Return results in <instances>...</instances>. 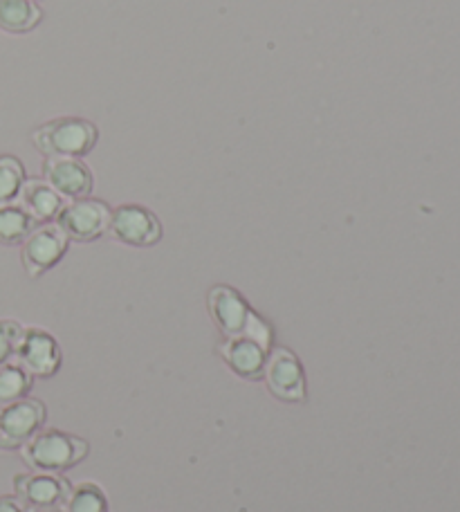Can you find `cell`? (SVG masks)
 <instances>
[{
    "mask_svg": "<svg viewBox=\"0 0 460 512\" xmlns=\"http://www.w3.org/2000/svg\"><path fill=\"white\" fill-rule=\"evenodd\" d=\"M209 313L225 337H254L265 346L272 344L270 326L254 313L243 295L229 286H216L209 292Z\"/></svg>",
    "mask_w": 460,
    "mask_h": 512,
    "instance_id": "obj_3",
    "label": "cell"
},
{
    "mask_svg": "<svg viewBox=\"0 0 460 512\" xmlns=\"http://www.w3.org/2000/svg\"><path fill=\"white\" fill-rule=\"evenodd\" d=\"M25 167L14 155H0V205H12L25 185Z\"/></svg>",
    "mask_w": 460,
    "mask_h": 512,
    "instance_id": "obj_17",
    "label": "cell"
},
{
    "mask_svg": "<svg viewBox=\"0 0 460 512\" xmlns=\"http://www.w3.org/2000/svg\"><path fill=\"white\" fill-rule=\"evenodd\" d=\"M34 3H39V0H34Z\"/></svg>",
    "mask_w": 460,
    "mask_h": 512,
    "instance_id": "obj_22",
    "label": "cell"
},
{
    "mask_svg": "<svg viewBox=\"0 0 460 512\" xmlns=\"http://www.w3.org/2000/svg\"><path fill=\"white\" fill-rule=\"evenodd\" d=\"M108 232L113 239L131 248H151L162 239V223L151 209L142 205H122L110 212Z\"/></svg>",
    "mask_w": 460,
    "mask_h": 512,
    "instance_id": "obj_6",
    "label": "cell"
},
{
    "mask_svg": "<svg viewBox=\"0 0 460 512\" xmlns=\"http://www.w3.org/2000/svg\"><path fill=\"white\" fill-rule=\"evenodd\" d=\"M48 411L36 398H21L0 407V450L12 452L36 436L45 427Z\"/></svg>",
    "mask_w": 460,
    "mask_h": 512,
    "instance_id": "obj_5",
    "label": "cell"
},
{
    "mask_svg": "<svg viewBox=\"0 0 460 512\" xmlns=\"http://www.w3.org/2000/svg\"><path fill=\"white\" fill-rule=\"evenodd\" d=\"M36 227L39 223L18 203L0 205V245H7V248L21 245Z\"/></svg>",
    "mask_w": 460,
    "mask_h": 512,
    "instance_id": "obj_15",
    "label": "cell"
},
{
    "mask_svg": "<svg viewBox=\"0 0 460 512\" xmlns=\"http://www.w3.org/2000/svg\"><path fill=\"white\" fill-rule=\"evenodd\" d=\"M61 512H108L104 490L90 481L79 483L77 488H72L66 504L61 506Z\"/></svg>",
    "mask_w": 460,
    "mask_h": 512,
    "instance_id": "obj_18",
    "label": "cell"
},
{
    "mask_svg": "<svg viewBox=\"0 0 460 512\" xmlns=\"http://www.w3.org/2000/svg\"><path fill=\"white\" fill-rule=\"evenodd\" d=\"M61 346L43 328H25L21 344L16 349V364L32 378H52L61 367Z\"/></svg>",
    "mask_w": 460,
    "mask_h": 512,
    "instance_id": "obj_10",
    "label": "cell"
},
{
    "mask_svg": "<svg viewBox=\"0 0 460 512\" xmlns=\"http://www.w3.org/2000/svg\"><path fill=\"white\" fill-rule=\"evenodd\" d=\"M23 331L25 328L14 319H0V367H5L16 358Z\"/></svg>",
    "mask_w": 460,
    "mask_h": 512,
    "instance_id": "obj_19",
    "label": "cell"
},
{
    "mask_svg": "<svg viewBox=\"0 0 460 512\" xmlns=\"http://www.w3.org/2000/svg\"><path fill=\"white\" fill-rule=\"evenodd\" d=\"M263 378L274 398L285 402H303L308 396L303 364L288 349H272L268 353Z\"/></svg>",
    "mask_w": 460,
    "mask_h": 512,
    "instance_id": "obj_8",
    "label": "cell"
},
{
    "mask_svg": "<svg viewBox=\"0 0 460 512\" xmlns=\"http://www.w3.org/2000/svg\"><path fill=\"white\" fill-rule=\"evenodd\" d=\"M110 209L104 200L81 198L63 205L57 216V227L68 236V241L92 243L108 232Z\"/></svg>",
    "mask_w": 460,
    "mask_h": 512,
    "instance_id": "obj_4",
    "label": "cell"
},
{
    "mask_svg": "<svg viewBox=\"0 0 460 512\" xmlns=\"http://www.w3.org/2000/svg\"><path fill=\"white\" fill-rule=\"evenodd\" d=\"M32 384L34 378L21 367V364L9 362L5 367H0V407L27 398V393L32 391Z\"/></svg>",
    "mask_w": 460,
    "mask_h": 512,
    "instance_id": "obj_16",
    "label": "cell"
},
{
    "mask_svg": "<svg viewBox=\"0 0 460 512\" xmlns=\"http://www.w3.org/2000/svg\"><path fill=\"white\" fill-rule=\"evenodd\" d=\"M43 180L68 203L90 198L95 187V176L81 158H48L43 164Z\"/></svg>",
    "mask_w": 460,
    "mask_h": 512,
    "instance_id": "obj_11",
    "label": "cell"
},
{
    "mask_svg": "<svg viewBox=\"0 0 460 512\" xmlns=\"http://www.w3.org/2000/svg\"><path fill=\"white\" fill-rule=\"evenodd\" d=\"M0 512H27V508L16 497H0Z\"/></svg>",
    "mask_w": 460,
    "mask_h": 512,
    "instance_id": "obj_20",
    "label": "cell"
},
{
    "mask_svg": "<svg viewBox=\"0 0 460 512\" xmlns=\"http://www.w3.org/2000/svg\"><path fill=\"white\" fill-rule=\"evenodd\" d=\"M32 142L45 158H84L99 142V128L84 117H59L32 133Z\"/></svg>",
    "mask_w": 460,
    "mask_h": 512,
    "instance_id": "obj_2",
    "label": "cell"
},
{
    "mask_svg": "<svg viewBox=\"0 0 460 512\" xmlns=\"http://www.w3.org/2000/svg\"><path fill=\"white\" fill-rule=\"evenodd\" d=\"M43 21V12L34 0H0V30L27 34Z\"/></svg>",
    "mask_w": 460,
    "mask_h": 512,
    "instance_id": "obj_14",
    "label": "cell"
},
{
    "mask_svg": "<svg viewBox=\"0 0 460 512\" xmlns=\"http://www.w3.org/2000/svg\"><path fill=\"white\" fill-rule=\"evenodd\" d=\"M16 499L32 510H61L72 492L70 481L61 474L34 472V474H18L14 477Z\"/></svg>",
    "mask_w": 460,
    "mask_h": 512,
    "instance_id": "obj_7",
    "label": "cell"
},
{
    "mask_svg": "<svg viewBox=\"0 0 460 512\" xmlns=\"http://www.w3.org/2000/svg\"><path fill=\"white\" fill-rule=\"evenodd\" d=\"M21 450L27 468H32L34 472L63 474L86 459L88 443L84 438L61 432V429L43 427Z\"/></svg>",
    "mask_w": 460,
    "mask_h": 512,
    "instance_id": "obj_1",
    "label": "cell"
},
{
    "mask_svg": "<svg viewBox=\"0 0 460 512\" xmlns=\"http://www.w3.org/2000/svg\"><path fill=\"white\" fill-rule=\"evenodd\" d=\"M18 205H21L27 214H30L36 223L45 225L50 221H57L59 212L66 205L57 191H54L45 180H25L21 189V196H18Z\"/></svg>",
    "mask_w": 460,
    "mask_h": 512,
    "instance_id": "obj_13",
    "label": "cell"
},
{
    "mask_svg": "<svg viewBox=\"0 0 460 512\" xmlns=\"http://www.w3.org/2000/svg\"><path fill=\"white\" fill-rule=\"evenodd\" d=\"M68 243V236L59 230L57 223H45L36 227V230L25 239L21 252L27 274H30L32 279L43 277L45 272L52 270L54 265L66 256Z\"/></svg>",
    "mask_w": 460,
    "mask_h": 512,
    "instance_id": "obj_9",
    "label": "cell"
},
{
    "mask_svg": "<svg viewBox=\"0 0 460 512\" xmlns=\"http://www.w3.org/2000/svg\"><path fill=\"white\" fill-rule=\"evenodd\" d=\"M218 353L223 355V360L236 376L245 380H261L270 346L254 340V337H225V342L218 346Z\"/></svg>",
    "mask_w": 460,
    "mask_h": 512,
    "instance_id": "obj_12",
    "label": "cell"
},
{
    "mask_svg": "<svg viewBox=\"0 0 460 512\" xmlns=\"http://www.w3.org/2000/svg\"><path fill=\"white\" fill-rule=\"evenodd\" d=\"M32 512H61V510H32Z\"/></svg>",
    "mask_w": 460,
    "mask_h": 512,
    "instance_id": "obj_21",
    "label": "cell"
}]
</instances>
